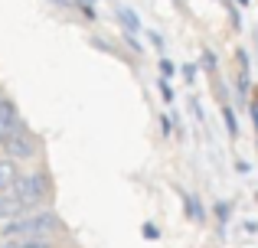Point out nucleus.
Listing matches in <instances>:
<instances>
[{
    "label": "nucleus",
    "mask_w": 258,
    "mask_h": 248,
    "mask_svg": "<svg viewBox=\"0 0 258 248\" xmlns=\"http://www.w3.org/2000/svg\"><path fill=\"white\" fill-rule=\"evenodd\" d=\"M23 118L17 115V108H13V102H0V144H4L10 134L23 131Z\"/></svg>",
    "instance_id": "nucleus-4"
},
{
    "label": "nucleus",
    "mask_w": 258,
    "mask_h": 248,
    "mask_svg": "<svg viewBox=\"0 0 258 248\" xmlns=\"http://www.w3.org/2000/svg\"><path fill=\"white\" fill-rule=\"evenodd\" d=\"M118 17L124 20V23L131 26V30H138V26H141V23H138V13H134V10H124V7H121V10H118Z\"/></svg>",
    "instance_id": "nucleus-7"
},
{
    "label": "nucleus",
    "mask_w": 258,
    "mask_h": 248,
    "mask_svg": "<svg viewBox=\"0 0 258 248\" xmlns=\"http://www.w3.org/2000/svg\"><path fill=\"white\" fill-rule=\"evenodd\" d=\"M56 4H62V7H66V4H69V0H56Z\"/></svg>",
    "instance_id": "nucleus-10"
},
{
    "label": "nucleus",
    "mask_w": 258,
    "mask_h": 248,
    "mask_svg": "<svg viewBox=\"0 0 258 248\" xmlns=\"http://www.w3.org/2000/svg\"><path fill=\"white\" fill-rule=\"evenodd\" d=\"M4 150H7V157H10V160H26V157L36 153V140H33V134L23 127V131L10 134V137L4 140Z\"/></svg>",
    "instance_id": "nucleus-3"
},
{
    "label": "nucleus",
    "mask_w": 258,
    "mask_h": 248,
    "mask_svg": "<svg viewBox=\"0 0 258 248\" xmlns=\"http://www.w3.org/2000/svg\"><path fill=\"white\" fill-rule=\"evenodd\" d=\"M59 225V219L52 212H39V216H30V219H10L4 225V235H46Z\"/></svg>",
    "instance_id": "nucleus-2"
},
{
    "label": "nucleus",
    "mask_w": 258,
    "mask_h": 248,
    "mask_svg": "<svg viewBox=\"0 0 258 248\" xmlns=\"http://www.w3.org/2000/svg\"><path fill=\"white\" fill-rule=\"evenodd\" d=\"M17 177H20V170H17V160L4 157V160H0V190H4V186H10Z\"/></svg>",
    "instance_id": "nucleus-6"
},
{
    "label": "nucleus",
    "mask_w": 258,
    "mask_h": 248,
    "mask_svg": "<svg viewBox=\"0 0 258 248\" xmlns=\"http://www.w3.org/2000/svg\"><path fill=\"white\" fill-rule=\"evenodd\" d=\"M10 193L26 206V209H33V206H39L46 199V193H49V180H46L43 173H26V177H17L10 183Z\"/></svg>",
    "instance_id": "nucleus-1"
},
{
    "label": "nucleus",
    "mask_w": 258,
    "mask_h": 248,
    "mask_svg": "<svg viewBox=\"0 0 258 248\" xmlns=\"http://www.w3.org/2000/svg\"><path fill=\"white\" fill-rule=\"evenodd\" d=\"M183 199H186V206H189V216H193V219H200V216H203V209H200V203H196V199H193V196H189V193H186V196H183Z\"/></svg>",
    "instance_id": "nucleus-8"
},
{
    "label": "nucleus",
    "mask_w": 258,
    "mask_h": 248,
    "mask_svg": "<svg viewBox=\"0 0 258 248\" xmlns=\"http://www.w3.org/2000/svg\"><path fill=\"white\" fill-rule=\"evenodd\" d=\"M17 248H49V245L39 242V238H33V242H17Z\"/></svg>",
    "instance_id": "nucleus-9"
},
{
    "label": "nucleus",
    "mask_w": 258,
    "mask_h": 248,
    "mask_svg": "<svg viewBox=\"0 0 258 248\" xmlns=\"http://www.w3.org/2000/svg\"><path fill=\"white\" fill-rule=\"evenodd\" d=\"M0 102H4V95H0Z\"/></svg>",
    "instance_id": "nucleus-11"
},
{
    "label": "nucleus",
    "mask_w": 258,
    "mask_h": 248,
    "mask_svg": "<svg viewBox=\"0 0 258 248\" xmlns=\"http://www.w3.org/2000/svg\"><path fill=\"white\" fill-rule=\"evenodd\" d=\"M26 212V206L20 203L13 193H0V219H17V216H23Z\"/></svg>",
    "instance_id": "nucleus-5"
}]
</instances>
